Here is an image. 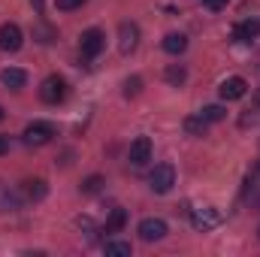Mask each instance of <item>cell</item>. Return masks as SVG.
Instances as JSON below:
<instances>
[{"label": "cell", "instance_id": "6da1fadb", "mask_svg": "<svg viewBox=\"0 0 260 257\" xmlns=\"http://www.w3.org/2000/svg\"><path fill=\"white\" fill-rule=\"evenodd\" d=\"M221 221H224V215H221V209H215V206L191 209V224H194V230H200V233H209V230L221 227Z\"/></svg>", "mask_w": 260, "mask_h": 257}, {"label": "cell", "instance_id": "7a4b0ae2", "mask_svg": "<svg viewBox=\"0 0 260 257\" xmlns=\"http://www.w3.org/2000/svg\"><path fill=\"white\" fill-rule=\"evenodd\" d=\"M148 185H151L154 194H170L173 191V185H176V170H173V164H157V167L151 170V176H148Z\"/></svg>", "mask_w": 260, "mask_h": 257}, {"label": "cell", "instance_id": "3957f363", "mask_svg": "<svg viewBox=\"0 0 260 257\" xmlns=\"http://www.w3.org/2000/svg\"><path fill=\"white\" fill-rule=\"evenodd\" d=\"M64 97H67V82L61 79V76H49V79H43V85H40V100H43V103L58 106Z\"/></svg>", "mask_w": 260, "mask_h": 257}, {"label": "cell", "instance_id": "277c9868", "mask_svg": "<svg viewBox=\"0 0 260 257\" xmlns=\"http://www.w3.org/2000/svg\"><path fill=\"white\" fill-rule=\"evenodd\" d=\"M52 136H58L52 121H30L24 127V142L27 145H46V142H52Z\"/></svg>", "mask_w": 260, "mask_h": 257}, {"label": "cell", "instance_id": "5b68a950", "mask_svg": "<svg viewBox=\"0 0 260 257\" xmlns=\"http://www.w3.org/2000/svg\"><path fill=\"white\" fill-rule=\"evenodd\" d=\"M79 46H82V55H85V58H97V55L106 49V34H103L100 27H88V30L82 34Z\"/></svg>", "mask_w": 260, "mask_h": 257}, {"label": "cell", "instance_id": "8992f818", "mask_svg": "<svg viewBox=\"0 0 260 257\" xmlns=\"http://www.w3.org/2000/svg\"><path fill=\"white\" fill-rule=\"evenodd\" d=\"M167 233H170V227H167L164 218H142V221H139V236H142L145 242H160Z\"/></svg>", "mask_w": 260, "mask_h": 257}, {"label": "cell", "instance_id": "52a82bcc", "mask_svg": "<svg viewBox=\"0 0 260 257\" xmlns=\"http://www.w3.org/2000/svg\"><path fill=\"white\" fill-rule=\"evenodd\" d=\"M21 43H24V34H21L18 24H12V21L0 24V49L3 52H18Z\"/></svg>", "mask_w": 260, "mask_h": 257}, {"label": "cell", "instance_id": "ba28073f", "mask_svg": "<svg viewBox=\"0 0 260 257\" xmlns=\"http://www.w3.org/2000/svg\"><path fill=\"white\" fill-rule=\"evenodd\" d=\"M127 157H130L133 167H145V164L151 160V139H148V136H136V139L130 142Z\"/></svg>", "mask_w": 260, "mask_h": 257}, {"label": "cell", "instance_id": "9c48e42d", "mask_svg": "<svg viewBox=\"0 0 260 257\" xmlns=\"http://www.w3.org/2000/svg\"><path fill=\"white\" fill-rule=\"evenodd\" d=\"M245 91H248V82H245L242 76H230V79H224L221 88H218L221 100H242Z\"/></svg>", "mask_w": 260, "mask_h": 257}, {"label": "cell", "instance_id": "30bf717a", "mask_svg": "<svg viewBox=\"0 0 260 257\" xmlns=\"http://www.w3.org/2000/svg\"><path fill=\"white\" fill-rule=\"evenodd\" d=\"M136 43H139V27L133 21H121L118 24V49H121V55H130L136 49Z\"/></svg>", "mask_w": 260, "mask_h": 257}, {"label": "cell", "instance_id": "8fae6325", "mask_svg": "<svg viewBox=\"0 0 260 257\" xmlns=\"http://www.w3.org/2000/svg\"><path fill=\"white\" fill-rule=\"evenodd\" d=\"M257 34H260V18L239 21V24L233 27V40H236V43H248V40H254Z\"/></svg>", "mask_w": 260, "mask_h": 257}, {"label": "cell", "instance_id": "7c38bea8", "mask_svg": "<svg viewBox=\"0 0 260 257\" xmlns=\"http://www.w3.org/2000/svg\"><path fill=\"white\" fill-rule=\"evenodd\" d=\"M0 82H3L6 88L18 91V88H24V85H27V73H24L21 67H6V70L0 73Z\"/></svg>", "mask_w": 260, "mask_h": 257}, {"label": "cell", "instance_id": "4fadbf2b", "mask_svg": "<svg viewBox=\"0 0 260 257\" xmlns=\"http://www.w3.org/2000/svg\"><path fill=\"white\" fill-rule=\"evenodd\" d=\"M21 194H24V200H34V203H37V200H43V197L49 194V185H46L43 179H27L24 188H21Z\"/></svg>", "mask_w": 260, "mask_h": 257}, {"label": "cell", "instance_id": "5bb4252c", "mask_svg": "<svg viewBox=\"0 0 260 257\" xmlns=\"http://www.w3.org/2000/svg\"><path fill=\"white\" fill-rule=\"evenodd\" d=\"M188 49V37L185 34H167L164 37V52L167 55H182Z\"/></svg>", "mask_w": 260, "mask_h": 257}, {"label": "cell", "instance_id": "9a60e30c", "mask_svg": "<svg viewBox=\"0 0 260 257\" xmlns=\"http://www.w3.org/2000/svg\"><path fill=\"white\" fill-rule=\"evenodd\" d=\"M164 79H167V85H173V88H179V85H185V79H188V70L182 64H170L164 70Z\"/></svg>", "mask_w": 260, "mask_h": 257}, {"label": "cell", "instance_id": "2e32d148", "mask_svg": "<svg viewBox=\"0 0 260 257\" xmlns=\"http://www.w3.org/2000/svg\"><path fill=\"white\" fill-rule=\"evenodd\" d=\"M21 206V197L15 191H9L6 185H0V212H15Z\"/></svg>", "mask_w": 260, "mask_h": 257}, {"label": "cell", "instance_id": "e0dca14e", "mask_svg": "<svg viewBox=\"0 0 260 257\" xmlns=\"http://www.w3.org/2000/svg\"><path fill=\"white\" fill-rule=\"evenodd\" d=\"M103 251L109 257H130L133 254V248H130V242H121V239H106V245H103Z\"/></svg>", "mask_w": 260, "mask_h": 257}, {"label": "cell", "instance_id": "ac0fdd59", "mask_svg": "<svg viewBox=\"0 0 260 257\" xmlns=\"http://www.w3.org/2000/svg\"><path fill=\"white\" fill-rule=\"evenodd\" d=\"M206 124H209V121H206L203 115H188L182 127H185L188 136H206Z\"/></svg>", "mask_w": 260, "mask_h": 257}, {"label": "cell", "instance_id": "d6986e66", "mask_svg": "<svg viewBox=\"0 0 260 257\" xmlns=\"http://www.w3.org/2000/svg\"><path fill=\"white\" fill-rule=\"evenodd\" d=\"M124 224H127V212L112 209V215L106 218V233H118V230H124Z\"/></svg>", "mask_w": 260, "mask_h": 257}, {"label": "cell", "instance_id": "ffe728a7", "mask_svg": "<svg viewBox=\"0 0 260 257\" xmlns=\"http://www.w3.org/2000/svg\"><path fill=\"white\" fill-rule=\"evenodd\" d=\"M200 115L212 124V121H224L227 109H224V106H218V103H209V106H203V109H200Z\"/></svg>", "mask_w": 260, "mask_h": 257}, {"label": "cell", "instance_id": "44dd1931", "mask_svg": "<svg viewBox=\"0 0 260 257\" xmlns=\"http://www.w3.org/2000/svg\"><path fill=\"white\" fill-rule=\"evenodd\" d=\"M100 188H103V176H88L82 182V194H97Z\"/></svg>", "mask_w": 260, "mask_h": 257}, {"label": "cell", "instance_id": "7402d4cb", "mask_svg": "<svg viewBox=\"0 0 260 257\" xmlns=\"http://www.w3.org/2000/svg\"><path fill=\"white\" fill-rule=\"evenodd\" d=\"M139 88H142V79L139 76H130L127 82H124V97H136Z\"/></svg>", "mask_w": 260, "mask_h": 257}, {"label": "cell", "instance_id": "603a6c76", "mask_svg": "<svg viewBox=\"0 0 260 257\" xmlns=\"http://www.w3.org/2000/svg\"><path fill=\"white\" fill-rule=\"evenodd\" d=\"M88 0H55V6L61 9V12H73V9H82Z\"/></svg>", "mask_w": 260, "mask_h": 257}, {"label": "cell", "instance_id": "cb8c5ba5", "mask_svg": "<svg viewBox=\"0 0 260 257\" xmlns=\"http://www.w3.org/2000/svg\"><path fill=\"white\" fill-rule=\"evenodd\" d=\"M227 3H230V0H203V6H206V9H212V12H221Z\"/></svg>", "mask_w": 260, "mask_h": 257}, {"label": "cell", "instance_id": "d4e9b609", "mask_svg": "<svg viewBox=\"0 0 260 257\" xmlns=\"http://www.w3.org/2000/svg\"><path fill=\"white\" fill-rule=\"evenodd\" d=\"M9 151V139L6 136H0V154H6Z\"/></svg>", "mask_w": 260, "mask_h": 257}, {"label": "cell", "instance_id": "484cf974", "mask_svg": "<svg viewBox=\"0 0 260 257\" xmlns=\"http://www.w3.org/2000/svg\"><path fill=\"white\" fill-rule=\"evenodd\" d=\"M30 3H34V9H37V12H43V9H46V0H30Z\"/></svg>", "mask_w": 260, "mask_h": 257}, {"label": "cell", "instance_id": "4316f807", "mask_svg": "<svg viewBox=\"0 0 260 257\" xmlns=\"http://www.w3.org/2000/svg\"><path fill=\"white\" fill-rule=\"evenodd\" d=\"M0 121H3V106H0Z\"/></svg>", "mask_w": 260, "mask_h": 257}, {"label": "cell", "instance_id": "83f0119b", "mask_svg": "<svg viewBox=\"0 0 260 257\" xmlns=\"http://www.w3.org/2000/svg\"><path fill=\"white\" fill-rule=\"evenodd\" d=\"M257 236H260V227H257Z\"/></svg>", "mask_w": 260, "mask_h": 257}]
</instances>
